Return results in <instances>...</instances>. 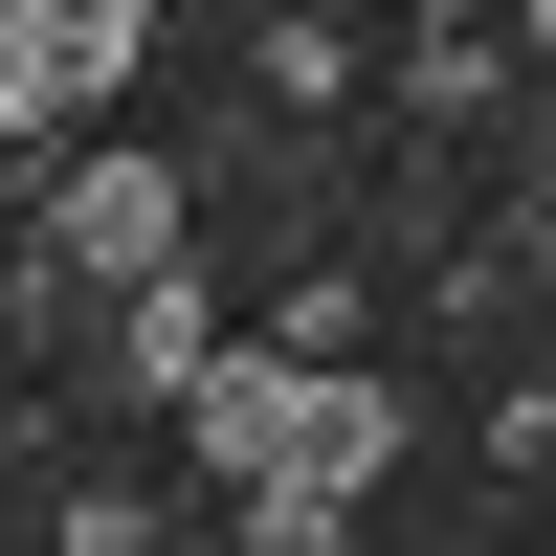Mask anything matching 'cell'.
<instances>
[{
    "instance_id": "cell-1",
    "label": "cell",
    "mask_w": 556,
    "mask_h": 556,
    "mask_svg": "<svg viewBox=\"0 0 556 556\" xmlns=\"http://www.w3.org/2000/svg\"><path fill=\"white\" fill-rule=\"evenodd\" d=\"M178 424H201V468H223V513H245L267 556H312V534H356V513H379V468H401V401L356 379V356H245V334H223Z\"/></svg>"
},
{
    "instance_id": "cell-2",
    "label": "cell",
    "mask_w": 556,
    "mask_h": 556,
    "mask_svg": "<svg viewBox=\"0 0 556 556\" xmlns=\"http://www.w3.org/2000/svg\"><path fill=\"white\" fill-rule=\"evenodd\" d=\"M45 223H67V267H89V290H156V267H178V178H156V156H89Z\"/></svg>"
},
{
    "instance_id": "cell-3",
    "label": "cell",
    "mask_w": 556,
    "mask_h": 556,
    "mask_svg": "<svg viewBox=\"0 0 556 556\" xmlns=\"http://www.w3.org/2000/svg\"><path fill=\"white\" fill-rule=\"evenodd\" d=\"M0 23L45 45V112H112V67L156 45V0H0Z\"/></svg>"
},
{
    "instance_id": "cell-4",
    "label": "cell",
    "mask_w": 556,
    "mask_h": 556,
    "mask_svg": "<svg viewBox=\"0 0 556 556\" xmlns=\"http://www.w3.org/2000/svg\"><path fill=\"white\" fill-rule=\"evenodd\" d=\"M112 356H134L156 401H201V356H223V312L178 290V267H156V290H112Z\"/></svg>"
},
{
    "instance_id": "cell-5",
    "label": "cell",
    "mask_w": 556,
    "mask_h": 556,
    "mask_svg": "<svg viewBox=\"0 0 556 556\" xmlns=\"http://www.w3.org/2000/svg\"><path fill=\"white\" fill-rule=\"evenodd\" d=\"M23 134H67V112H45V45L0 23V156H23Z\"/></svg>"
},
{
    "instance_id": "cell-6",
    "label": "cell",
    "mask_w": 556,
    "mask_h": 556,
    "mask_svg": "<svg viewBox=\"0 0 556 556\" xmlns=\"http://www.w3.org/2000/svg\"><path fill=\"white\" fill-rule=\"evenodd\" d=\"M513 23H534V45H556V0H513Z\"/></svg>"
}]
</instances>
